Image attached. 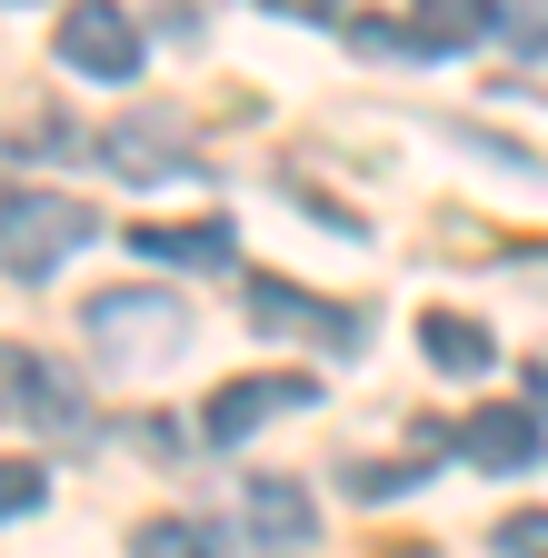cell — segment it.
I'll return each instance as SVG.
<instances>
[{"instance_id": "18", "label": "cell", "mask_w": 548, "mask_h": 558, "mask_svg": "<svg viewBox=\"0 0 548 558\" xmlns=\"http://www.w3.org/2000/svg\"><path fill=\"white\" fill-rule=\"evenodd\" d=\"M269 11H290V21H319V11H329V0H269Z\"/></svg>"}, {"instance_id": "14", "label": "cell", "mask_w": 548, "mask_h": 558, "mask_svg": "<svg viewBox=\"0 0 548 558\" xmlns=\"http://www.w3.org/2000/svg\"><path fill=\"white\" fill-rule=\"evenodd\" d=\"M499 40L519 60H548V0H499Z\"/></svg>"}, {"instance_id": "6", "label": "cell", "mask_w": 548, "mask_h": 558, "mask_svg": "<svg viewBox=\"0 0 548 558\" xmlns=\"http://www.w3.org/2000/svg\"><path fill=\"white\" fill-rule=\"evenodd\" d=\"M100 160H110L120 180H180V170H190V130H180L170 110H130V120L100 130Z\"/></svg>"}, {"instance_id": "17", "label": "cell", "mask_w": 548, "mask_h": 558, "mask_svg": "<svg viewBox=\"0 0 548 558\" xmlns=\"http://www.w3.org/2000/svg\"><path fill=\"white\" fill-rule=\"evenodd\" d=\"M350 488H360V499H399V488H419V469H399V459H379V469H360Z\"/></svg>"}, {"instance_id": "10", "label": "cell", "mask_w": 548, "mask_h": 558, "mask_svg": "<svg viewBox=\"0 0 548 558\" xmlns=\"http://www.w3.org/2000/svg\"><path fill=\"white\" fill-rule=\"evenodd\" d=\"M240 509H249V529H259L269 548H309V538H319V509H309L300 478H249Z\"/></svg>"}, {"instance_id": "19", "label": "cell", "mask_w": 548, "mask_h": 558, "mask_svg": "<svg viewBox=\"0 0 548 558\" xmlns=\"http://www.w3.org/2000/svg\"><path fill=\"white\" fill-rule=\"evenodd\" d=\"M528 389H538V409H548V360H528Z\"/></svg>"}, {"instance_id": "16", "label": "cell", "mask_w": 548, "mask_h": 558, "mask_svg": "<svg viewBox=\"0 0 548 558\" xmlns=\"http://www.w3.org/2000/svg\"><path fill=\"white\" fill-rule=\"evenodd\" d=\"M0 509H11V519H31V509H40V469H31V459L0 469Z\"/></svg>"}, {"instance_id": "20", "label": "cell", "mask_w": 548, "mask_h": 558, "mask_svg": "<svg viewBox=\"0 0 548 558\" xmlns=\"http://www.w3.org/2000/svg\"><path fill=\"white\" fill-rule=\"evenodd\" d=\"M389 558H439V548H419V538H409V548H389Z\"/></svg>"}, {"instance_id": "7", "label": "cell", "mask_w": 548, "mask_h": 558, "mask_svg": "<svg viewBox=\"0 0 548 558\" xmlns=\"http://www.w3.org/2000/svg\"><path fill=\"white\" fill-rule=\"evenodd\" d=\"M309 399H319V389H309V379H290V369H280V379H269V369H249V379H230L210 409H199V439H220V449H230V439L269 429L280 409H309Z\"/></svg>"}, {"instance_id": "13", "label": "cell", "mask_w": 548, "mask_h": 558, "mask_svg": "<svg viewBox=\"0 0 548 558\" xmlns=\"http://www.w3.org/2000/svg\"><path fill=\"white\" fill-rule=\"evenodd\" d=\"M130 558H220V548H210L199 519H141L130 529Z\"/></svg>"}, {"instance_id": "4", "label": "cell", "mask_w": 548, "mask_h": 558, "mask_svg": "<svg viewBox=\"0 0 548 558\" xmlns=\"http://www.w3.org/2000/svg\"><path fill=\"white\" fill-rule=\"evenodd\" d=\"M249 329H269V339H319V349H369V319L360 310H339V300H309V290H290V279H249Z\"/></svg>"}, {"instance_id": "9", "label": "cell", "mask_w": 548, "mask_h": 558, "mask_svg": "<svg viewBox=\"0 0 548 558\" xmlns=\"http://www.w3.org/2000/svg\"><path fill=\"white\" fill-rule=\"evenodd\" d=\"M459 459H478V469H528L538 459V418L509 409V399L499 409H468L459 418Z\"/></svg>"}, {"instance_id": "5", "label": "cell", "mask_w": 548, "mask_h": 558, "mask_svg": "<svg viewBox=\"0 0 548 558\" xmlns=\"http://www.w3.org/2000/svg\"><path fill=\"white\" fill-rule=\"evenodd\" d=\"M11 418L21 429H40V439H90V409H81V389H71V369L60 360H40V349H11Z\"/></svg>"}, {"instance_id": "12", "label": "cell", "mask_w": 548, "mask_h": 558, "mask_svg": "<svg viewBox=\"0 0 548 558\" xmlns=\"http://www.w3.org/2000/svg\"><path fill=\"white\" fill-rule=\"evenodd\" d=\"M419 349H429V369H449V379H478L499 360V339L478 329V319H459V310H429L419 319Z\"/></svg>"}, {"instance_id": "2", "label": "cell", "mask_w": 548, "mask_h": 558, "mask_svg": "<svg viewBox=\"0 0 548 558\" xmlns=\"http://www.w3.org/2000/svg\"><path fill=\"white\" fill-rule=\"evenodd\" d=\"M100 220H90V209L81 199H60V190H11V209H0V240H11V279H50L60 259H71L81 240H90Z\"/></svg>"}, {"instance_id": "8", "label": "cell", "mask_w": 548, "mask_h": 558, "mask_svg": "<svg viewBox=\"0 0 548 558\" xmlns=\"http://www.w3.org/2000/svg\"><path fill=\"white\" fill-rule=\"evenodd\" d=\"M130 250L160 259V269H230V220H150V230H130Z\"/></svg>"}, {"instance_id": "1", "label": "cell", "mask_w": 548, "mask_h": 558, "mask_svg": "<svg viewBox=\"0 0 548 558\" xmlns=\"http://www.w3.org/2000/svg\"><path fill=\"white\" fill-rule=\"evenodd\" d=\"M81 329H90V349H100L120 379L170 369L180 349H190V319H180V300H170V290H100V300L81 310Z\"/></svg>"}, {"instance_id": "3", "label": "cell", "mask_w": 548, "mask_h": 558, "mask_svg": "<svg viewBox=\"0 0 548 558\" xmlns=\"http://www.w3.org/2000/svg\"><path fill=\"white\" fill-rule=\"evenodd\" d=\"M50 50L71 60L81 81H130V70H141V21H130L120 0H71L60 31H50Z\"/></svg>"}, {"instance_id": "21", "label": "cell", "mask_w": 548, "mask_h": 558, "mask_svg": "<svg viewBox=\"0 0 548 558\" xmlns=\"http://www.w3.org/2000/svg\"><path fill=\"white\" fill-rule=\"evenodd\" d=\"M11 11H31V0H11Z\"/></svg>"}, {"instance_id": "11", "label": "cell", "mask_w": 548, "mask_h": 558, "mask_svg": "<svg viewBox=\"0 0 548 558\" xmlns=\"http://www.w3.org/2000/svg\"><path fill=\"white\" fill-rule=\"evenodd\" d=\"M499 31V0H409V50H468Z\"/></svg>"}, {"instance_id": "15", "label": "cell", "mask_w": 548, "mask_h": 558, "mask_svg": "<svg viewBox=\"0 0 548 558\" xmlns=\"http://www.w3.org/2000/svg\"><path fill=\"white\" fill-rule=\"evenodd\" d=\"M499 558H548V509H509L499 519Z\"/></svg>"}]
</instances>
